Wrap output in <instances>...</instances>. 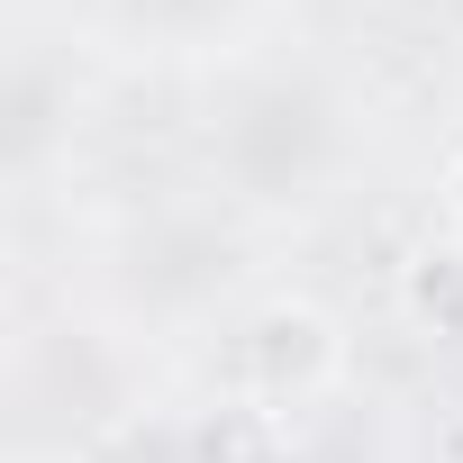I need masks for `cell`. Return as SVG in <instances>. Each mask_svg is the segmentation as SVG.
Returning a JSON list of instances; mask_svg holds the SVG:
<instances>
[{
	"label": "cell",
	"instance_id": "8992f818",
	"mask_svg": "<svg viewBox=\"0 0 463 463\" xmlns=\"http://www.w3.org/2000/svg\"><path fill=\"white\" fill-rule=\"evenodd\" d=\"M46 128H55V82H46L37 64H19V73H10V164H19V173L46 155Z\"/></svg>",
	"mask_w": 463,
	"mask_h": 463
},
{
	"label": "cell",
	"instance_id": "5b68a950",
	"mask_svg": "<svg viewBox=\"0 0 463 463\" xmlns=\"http://www.w3.org/2000/svg\"><path fill=\"white\" fill-rule=\"evenodd\" d=\"M400 300H409V318H418L427 336H463V237H454V246H427V255L409 264Z\"/></svg>",
	"mask_w": 463,
	"mask_h": 463
},
{
	"label": "cell",
	"instance_id": "3957f363",
	"mask_svg": "<svg viewBox=\"0 0 463 463\" xmlns=\"http://www.w3.org/2000/svg\"><path fill=\"white\" fill-rule=\"evenodd\" d=\"M227 273H237V246L218 237L209 218H155L146 237L128 246V264H118V282H128V300H146L155 318H191V309H209L218 291H227Z\"/></svg>",
	"mask_w": 463,
	"mask_h": 463
},
{
	"label": "cell",
	"instance_id": "277c9868",
	"mask_svg": "<svg viewBox=\"0 0 463 463\" xmlns=\"http://www.w3.org/2000/svg\"><path fill=\"white\" fill-rule=\"evenodd\" d=\"M255 0H109V19L128 37H155V46H200L218 28H237Z\"/></svg>",
	"mask_w": 463,
	"mask_h": 463
},
{
	"label": "cell",
	"instance_id": "52a82bcc",
	"mask_svg": "<svg viewBox=\"0 0 463 463\" xmlns=\"http://www.w3.org/2000/svg\"><path fill=\"white\" fill-rule=\"evenodd\" d=\"M445 218H454V237H463V155L445 164Z\"/></svg>",
	"mask_w": 463,
	"mask_h": 463
},
{
	"label": "cell",
	"instance_id": "6da1fadb",
	"mask_svg": "<svg viewBox=\"0 0 463 463\" xmlns=\"http://www.w3.org/2000/svg\"><path fill=\"white\" fill-rule=\"evenodd\" d=\"M209 164L255 209H309L354 164V100L309 64H264L218 100Z\"/></svg>",
	"mask_w": 463,
	"mask_h": 463
},
{
	"label": "cell",
	"instance_id": "7a4b0ae2",
	"mask_svg": "<svg viewBox=\"0 0 463 463\" xmlns=\"http://www.w3.org/2000/svg\"><path fill=\"white\" fill-rule=\"evenodd\" d=\"M237 382L255 409H309L345 382V327L318 300H264L237 327Z\"/></svg>",
	"mask_w": 463,
	"mask_h": 463
}]
</instances>
